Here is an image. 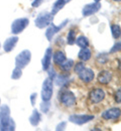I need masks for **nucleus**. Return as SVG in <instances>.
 <instances>
[{"mask_svg":"<svg viewBox=\"0 0 121 131\" xmlns=\"http://www.w3.org/2000/svg\"><path fill=\"white\" fill-rule=\"evenodd\" d=\"M29 24V20L26 18H20L15 20L11 24V32L18 34L22 32Z\"/></svg>","mask_w":121,"mask_h":131,"instance_id":"6","label":"nucleus"},{"mask_svg":"<svg viewBox=\"0 0 121 131\" xmlns=\"http://www.w3.org/2000/svg\"><path fill=\"white\" fill-rule=\"evenodd\" d=\"M91 51L87 47L82 48L78 53L79 59L84 61L89 60L91 59Z\"/></svg>","mask_w":121,"mask_h":131,"instance_id":"19","label":"nucleus"},{"mask_svg":"<svg viewBox=\"0 0 121 131\" xmlns=\"http://www.w3.org/2000/svg\"><path fill=\"white\" fill-rule=\"evenodd\" d=\"M113 1H116V2H120V0H113Z\"/></svg>","mask_w":121,"mask_h":131,"instance_id":"36","label":"nucleus"},{"mask_svg":"<svg viewBox=\"0 0 121 131\" xmlns=\"http://www.w3.org/2000/svg\"><path fill=\"white\" fill-rule=\"evenodd\" d=\"M18 41V37L16 36L10 37L5 40L3 45V49L6 53H9L14 49Z\"/></svg>","mask_w":121,"mask_h":131,"instance_id":"13","label":"nucleus"},{"mask_svg":"<svg viewBox=\"0 0 121 131\" xmlns=\"http://www.w3.org/2000/svg\"><path fill=\"white\" fill-rule=\"evenodd\" d=\"M31 59V53L28 50H24L15 57V66L20 69H24L29 64Z\"/></svg>","mask_w":121,"mask_h":131,"instance_id":"5","label":"nucleus"},{"mask_svg":"<svg viewBox=\"0 0 121 131\" xmlns=\"http://www.w3.org/2000/svg\"><path fill=\"white\" fill-rule=\"evenodd\" d=\"M85 67V65H84L83 62H78L77 64L75 65L74 68V72L77 74H78L80 71H81L82 69Z\"/></svg>","mask_w":121,"mask_h":131,"instance_id":"29","label":"nucleus"},{"mask_svg":"<svg viewBox=\"0 0 121 131\" xmlns=\"http://www.w3.org/2000/svg\"><path fill=\"white\" fill-rule=\"evenodd\" d=\"M76 40V32L73 30H70L67 37V41L69 45H73Z\"/></svg>","mask_w":121,"mask_h":131,"instance_id":"24","label":"nucleus"},{"mask_svg":"<svg viewBox=\"0 0 121 131\" xmlns=\"http://www.w3.org/2000/svg\"><path fill=\"white\" fill-rule=\"evenodd\" d=\"M112 76L110 72L106 70H103L97 74V80L99 83L102 84H108L112 80Z\"/></svg>","mask_w":121,"mask_h":131,"instance_id":"15","label":"nucleus"},{"mask_svg":"<svg viewBox=\"0 0 121 131\" xmlns=\"http://www.w3.org/2000/svg\"><path fill=\"white\" fill-rule=\"evenodd\" d=\"M94 1H95L96 3H99V1H101V0H94Z\"/></svg>","mask_w":121,"mask_h":131,"instance_id":"35","label":"nucleus"},{"mask_svg":"<svg viewBox=\"0 0 121 131\" xmlns=\"http://www.w3.org/2000/svg\"><path fill=\"white\" fill-rule=\"evenodd\" d=\"M101 8V4L99 3H93L86 5L82 9V15L84 17L91 16L98 12Z\"/></svg>","mask_w":121,"mask_h":131,"instance_id":"10","label":"nucleus"},{"mask_svg":"<svg viewBox=\"0 0 121 131\" xmlns=\"http://www.w3.org/2000/svg\"><path fill=\"white\" fill-rule=\"evenodd\" d=\"M70 1H72V0H57L53 4L51 13L53 15H55L66 5V4L69 3Z\"/></svg>","mask_w":121,"mask_h":131,"instance_id":"17","label":"nucleus"},{"mask_svg":"<svg viewBox=\"0 0 121 131\" xmlns=\"http://www.w3.org/2000/svg\"><path fill=\"white\" fill-rule=\"evenodd\" d=\"M59 101L65 106L71 107L76 102V96L73 92L69 90H61L59 95Z\"/></svg>","mask_w":121,"mask_h":131,"instance_id":"4","label":"nucleus"},{"mask_svg":"<svg viewBox=\"0 0 121 131\" xmlns=\"http://www.w3.org/2000/svg\"><path fill=\"white\" fill-rule=\"evenodd\" d=\"M0 103H1V99H0Z\"/></svg>","mask_w":121,"mask_h":131,"instance_id":"37","label":"nucleus"},{"mask_svg":"<svg viewBox=\"0 0 121 131\" xmlns=\"http://www.w3.org/2000/svg\"><path fill=\"white\" fill-rule=\"evenodd\" d=\"M66 60L64 53L61 51H56L53 55V61L55 64L60 65Z\"/></svg>","mask_w":121,"mask_h":131,"instance_id":"20","label":"nucleus"},{"mask_svg":"<svg viewBox=\"0 0 121 131\" xmlns=\"http://www.w3.org/2000/svg\"><path fill=\"white\" fill-rule=\"evenodd\" d=\"M112 35L115 39H118L120 36V27L118 24H112L111 26Z\"/></svg>","mask_w":121,"mask_h":131,"instance_id":"23","label":"nucleus"},{"mask_svg":"<svg viewBox=\"0 0 121 131\" xmlns=\"http://www.w3.org/2000/svg\"><path fill=\"white\" fill-rule=\"evenodd\" d=\"M47 70L48 74H49V78L53 80L54 79L56 78V71L54 70V69L52 66H50L49 68L47 69Z\"/></svg>","mask_w":121,"mask_h":131,"instance_id":"30","label":"nucleus"},{"mask_svg":"<svg viewBox=\"0 0 121 131\" xmlns=\"http://www.w3.org/2000/svg\"><path fill=\"white\" fill-rule=\"evenodd\" d=\"M41 119V114L39 113V112L37 111V109H34L32 111V114L29 117V121L31 125L33 126H37L40 124V121Z\"/></svg>","mask_w":121,"mask_h":131,"instance_id":"18","label":"nucleus"},{"mask_svg":"<svg viewBox=\"0 0 121 131\" xmlns=\"http://www.w3.org/2000/svg\"><path fill=\"white\" fill-rule=\"evenodd\" d=\"M97 60L99 61V63L101 64H105L109 60L108 55L106 53H101L97 56Z\"/></svg>","mask_w":121,"mask_h":131,"instance_id":"27","label":"nucleus"},{"mask_svg":"<svg viewBox=\"0 0 121 131\" xmlns=\"http://www.w3.org/2000/svg\"><path fill=\"white\" fill-rule=\"evenodd\" d=\"M55 80L56 85L58 86H65L68 84L70 82V77L68 74H61L56 75V78L54 79Z\"/></svg>","mask_w":121,"mask_h":131,"instance_id":"16","label":"nucleus"},{"mask_svg":"<svg viewBox=\"0 0 121 131\" xmlns=\"http://www.w3.org/2000/svg\"><path fill=\"white\" fill-rule=\"evenodd\" d=\"M23 74L21 69L19 68V67H16L13 70L12 74H11V78L13 80H18L21 77Z\"/></svg>","mask_w":121,"mask_h":131,"instance_id":"25","label":"nucleus"},{"mask_svg":"<svg viewBox=\"0 0 121 131\" xmlns=\"http://www.w3.org/2000/svg\"><path fill=\"white\" fill-rule=\"evenodd\" d=\"M37 94L36 93H33L30 95V102H31V105L32 106H34L36 105V99H37Z\"/></svg>","mask_w":121,"mask_h":131,"instance_id":"32","label":"nucleus"},{"mask_svg":"<svg viewBox=\"0 0 121 131\" xmlns=\"http://www.w3.org/2000/svg\"><path fill=\"white\" fill-rule=\"evenodd\" d=\"M53 93V80L48 78L46 79L42 84L41 97L43 101H50Z\"/></svg>","mask_w":121,"mask_h":131,"instance_id":"3","label":"nucleus"},{"mask_svg":"<svg viewBox=\"0 0 121 131\" xmlns=\"http://www.w3.org/2000/svg\"><path fill=\"white\" fill-rule=\"evenodd\" d=\"M44 0H34L31 3V6L34 8H37L41 4Z\"/></svg>","mask_w":121,"mask_h":131,"instance_id":"34","label":"nucleus"},{"mask_svg":"<svg viewBox=\"0 0 121 131\" xmlns=\"http://www.w3.org/2000/svg\"><path fill=\"white\" fill-rule=\"evenodd\" d=\"M79 78L84 83H89L93 80L95 77V73L90 68L84 67L78 73Z\"/></svg>","mask_w":121,"mask_h":131,"instance_id":"12","label":"nucleus"},{"mask_svg":"<svg viewBox=\"0 0 121 131\" xmlns=\"http://www.w3.org/2000/svg\"><path fill=\"white\" fill-rule=\"evenodd\" d=\"M69 22L68 20H65L64 21L61 23L59 26H56L52 23L49 25V27L47 28V29L46 30L45 35L48 41H50L51 40L53 39L54 36L57 32L60 31L62 29L63 27H64L66 26Z\"/></svg>","mask_w":121,"mask_h":131,"instance_id":"7","label":"nucleus"},{"mask_svg":"<svg viewBox=\"0 0 121 131\" xmlns=\"http://www.w3.org/2000/svg\"><path fill=\"white\" fill-rule=\"evenodd\" d=\"M10 109L7 105L0 107V130L14 131L16 125L14 119L10 117Z\"/></svg>","mask_w":121,"mask_h":131,"instance_id":"1","label":"nucleus"},{"mask_svg":"<svg viewBox=\"0 0 121 131\" xmlns=\"http://www.w3.org/2000/svg\"><path fill=\"white\" fill-rule=\"evenodd\" d=\"M121 115L120 109L118 107H112L102 113L101 116L105 120H114L118 119Z\"/></svg>","mask_w":121,"mask_h":131,"instance_id":"11","label":"nucleus"},{"mask_svg":"<svg viewBox=\"0 0 121 131\" xmlns=\"http://www.w3.org/2000/svg\"><path fill=\"white\" fill-rule=\"evenodd\" d=\"M76 44L80 48L87 47L89 45L88 38L84 36H80L75 40Z\"/></svg>","mask_w":121,"mask_h":131,"instance_id":"21","label":"nucleus"},{"mask_svg":"<svg viewBox=\"0 0 121 131\" xmlns=\"http://www.w3.org/2000/svg\"><path fill=\"white\" fill-rule=\"evenodd\" d=\"M105 93L101 89H95L90 92L89 100L92 103L96 104L101 102L105 99Z\"/></svg>","mask_w":121,"mask_h":131,"instance_id":"9","label":"nucleus"},{"mask_svg":"<svg viewBox=\"0 0 121 131\" xmlns=\"http://www.w3.org/2000/svg\"><path fill=\"white\" fill-rule=\"evenodd\" d=\"M67 126V123L66 122H61L60 123L57 125L56 128V130L57 131H61V130H65V129L66 128Z\"/></svg>","mask_w":121,"mask_h":131,"instance_id":"31","label":"nucleus"},{"mask_svg":"<svg viewBox=\"0 0 121 131\" xmlns=\"http://www.w3.org/2000/svg\"><path fill=\"white\" fill-rule=\"evenodd\" d=\"M94 118H95V116L93 115L86 114H73L70 115V117H69V120L70 122H72L74 124L78 125H82L92 121Z\"/></svg>","mask_w":121,"mask_h":131,"instance_id":"8","label":"nucleus"},{"mask_svg":"<svg viewBox=\"0 0 121 131\" xmlns=\"http://www.w3.org/2000/svg\"><path fill=\"white\" fill-rule=\"evenodd\" d=\"M121 49V43L120 42H118V43H115L114 46L111 48L110 51H109V53L111 54H114L116 53V52H118Z\"/></svg>","mask_w":121,"mask_h":131,"instance_id":"28","label":"nucleus"},{"mask_svg":"<svg viewBox=\"0 0 121 131\" xmlns=\"http://www.w3.org/2000/svg\"><path fill=\"white\" fill-rule=\"evenodd\" d=\"M50 102L49 101H43L40 105V111L44 113H48L50 108Z\"/></svg>","mask_w":121,"mask_h":131,"instance_id":"26","label":"nucleus"},{"mask_svg":"<svg viewBox=\"0 0 121 131\" xmlns=\"http://www.w3.org/2000/svg\"><path fill=\"white\" fill-rule=\"evenodd\" d=\"M54 19V15L49 12H42L38 15L34 20L36 26L40 29L49 26L52 23Z\"/></svg>","mask_w":121,"mask_h":131,"instance_id":"2","label":"nucleus"},{"mask_svg":"<svg viewBox=\"0 0 121 131\" xmlns=\"http://www.w3.org/2000/svg\"><path fill=\"white\" fill-rule=\"evenodd\" d=\"M74 65L73 60L69 59H66L62 64H60V68L64 72H68L72 68Z\"/></svg>","mask_w":121,"mask_h":131,"instance_id":"22","label":"nucleus"},{"mask_svg":"<svg viewBox=\"0 0 121 131\" xmlns=\"http://www.w3.org/2000/svg\"><path fill=\"white\" fill-rule=\"evenodd\" d=\"M115 101L116 103H120L121 102V93H120V89H119L118 91L116 92V94H115Z\"/></svg>","mask_w":121,"mask_h":131,"instance_id":"33","label":"nucleus"},{"mask_svg":"<svg viewBox=\"0 0 121 131\" xmlns=\"http://www.w3.org/2000/svg\"><path fill=\"white\" fill-rule=\"evenodd\" d=\"M51 57H52V49L51 47H49L46 49L43 58L41 60L42 68L44 71L47 70V69L50 66Z\"/></svg>","mask_w":121,"mask_h":131,"instance_id":"14","label":"nucleus"}]
</instances>
